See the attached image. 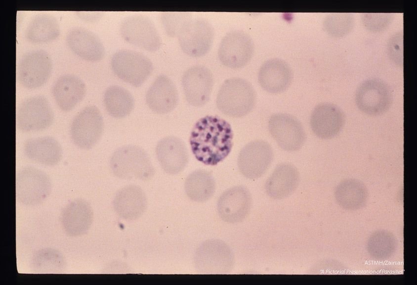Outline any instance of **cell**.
<instances>
[{
	"mask_svg": "<svg viewBox=\"0 0 417 285\" xmlns=\"http://www.w3.org/2000/svg\"><path fill=\"white\" fill-rule=\"evenodd\" d=\"M233 138L228 122L218 116L207 115L195 124L189 141L195 158L207 165L214 166L230 153Z\"/></svg>",
	"mask_w": 417,
	"mask_h": 285,
	"instance_id": "6da1fadb",
	"label": "cell"
},
{
	"mask_svg": "<svg viewBox=\"0 0 417 285\" xmlns=\"http://www.w3.org/2000/svg\"><path fill=\"white\" fill-rule=\"evenodd\" d=\"M256 94L252 85L241 78L224 81L218 92L216 104L224 115L234 118L244 117L253 108Z\"/></svg>",
	"mask_w": 417,
	"mask_h": 285,
	"instance_id": "7a4b0ae2",
	"label": "cell"
},
{
	"mask_svg": "<svg viewBox=\"0 0 417 285\" xmlns=\"http://www.w3.org/2000/svg\"><path fill=\"white\" fill-rule=\"evenodd\" d=\"M110 167L114 175L122 179L147 180L155 173L147 153L135 145L123 146L116 150L111 156Z\"/></svg>",
	"mask_w": 417,
	"mask_h": 285,
	"instance_id": "3957f363",
	"label": "cell"
},
{
	"mask_svg": "<svg viewBox=\"0 0 417 285\" xmlns=\"http://www.w3.org/2000/svg\"><path fill=\"white\" fill-rule=\"evenodd\" d=\"M51 182L43 171L31 166L21 168L16 175L17 199L27 206L43 202L50 194Z\"/></svg>",
	"mask_w": 417,
	"mask_h": 285,
	"instance_id": "277c9868",
	"label": "cell"
},
{
	"mask_svg": "<svg viewBox=\"0 0 417 285\" xmlns=\"http://www.w3.org/2000/svg\"><path fill=\"white\" fill-rule=\"evenodd\" d=\"M111 66L120 79L135 87L141 86L153 69L152 63L147 57L130 49L116 51L111 57Z\"/></svg>",
	"mask_w": 417,
	"mask_h": 285,
	"instance_id": "5b68a950",
	"label": "cell"
},
{
	"mask_svg": "<svg viewBox=\"0 0 417 285\" xmlns=\"http://www.w3.org/2000/svg\"><path fill=\"white\" fill-rule=\"evenodd\" d=\"M390 86L383 80L371 78L363 81L356 89L355 100L358 109L369 115H378L387 111L393 101Z\"/></svg>",
	"mask_w": 417,
	"mask_h": 285,
	"instance_id": "8992f818",
	"label": "cell"
},
{
	"mask_svg": "<svg viewBox=\"0 0 417 285\" xmlns=\"http://www.w3.org/2000/svg\"><path fill=\"white\" fill-rule=\"evenodd\" d=\"M177 36L180 47L186 55L199 57L209 51L214 33L212 25L207 20L190 18L183 25Z\"/></svg>",
	"mask_w": 417,
	"mask_h": 285,
	"instance_id": "52a82bcc",
	"label": "cell"
},
{
	"mask_svg": "<svg viewBox=\"0 0 417 285\" xmlns=\"http://www.w3.org/2000/svg\"><path fill=\"white\" fill-rule=\"evenodd\" d=\"M234 259L231 249L222 241L204 242L195 256L197 270L204 274H227L233 268Z\"/></svg>",
	"mask_w": 417,
	"mask_h": 285,
	"instance_id": "ba28073f",
	"label": "cell"
},
{
	"mask_svg": "<svg viewBox=\"0 0 417 285\" xmlns=\"http://www.w3.org/2000/svg\"><path fill=\"white\" fill-rule=\"evenodd\" d=\"M104 121L98 108L94 105L83 108L73 120L70 129L71 140L80 148L89 149L100 138Z\"/></svg>",
	"mask_w": 417,
	"mask_h": 285,
	"instance_id": "9c48e42d",
	"label": "cell"
},
{
	"mask_svg": "<svg viewBox=\"0 0 417 285\" xmlns=\"http://www.w3.org/2000/svg\"><path fill=\"white\" fill-rule=\"evenodd\" d=\"M16 126L24 132H36L49 127L54 113L47 98L35 95L24 100L16 111Z\"/></svg>",
	"mask_w": 417,
	"mask_h": 285,
	"instance_id": "30bf717a",
	"label": "cell"
},
{
	"mask_svg": "<svg viewBox=\"0 0 417 285\" xmlns=\"http://www.w3.org/2000/svg\"><path fill=\"white\" fill-rule=\"evenodd\" d=\"M52 70L49 54L37 49L25 53L20 59L18 78L20 84L28 89H36L46 83Z\"/></svg>",
	"mask_w": 417,
	"mask_h": 285,
	"instance_id": "8fae6325",
	"label": "cell"
},
{
	"mask_svg": "<svg viewBox=\"0 0 417 285\" xmlns=\"http://www.w3.org/2000/svg\"><path fill=\"white\" fill-rule=\"evenodd\" d=\"M120 31L127 42L146 50H158L161 38L154 23L148 17L138 14L129 16L122 22Z\"/></svg>",
	"mask_w": 417,
	"mask_h": 285,
	"instance_id": "7c38bea8",
	"label": "cell"
},
{
	"mask_svg": "<svg viewBox=\"0 0 417 285\" xmlns=\"http://www.w3.org/2000/svg\"><path fill=\"white\" fill-rule=\"evenodd\" d=\"M268 129L278 145L287 151L299 150L306 140L302 125L295 117L288 113L272 115L268 121Z\"/></svg>",
	"mask_w": 417,
	"mask_h": 285,
	"instance_id": "4fadbf2b",
	"label": "cell"
},
{
	"mask_svg": "<svg viewBox=\"0 0 417 285\" xmlns=\"http://www.w3.org/2000/svg\"><path fill=\"white\" fill-rule=\"evenodd\" d=\"M254 52L251 38L244 31L236 30L227 33L221 40L218 50L220 61L231 69L245 66Z\"/></svg>",
	"mask_w": 417,
	"mask_h": 285,
	"instance_id": "5bb4252c",
	"label": "cell"
},
{
	"mask_svg": "<svg viewBox=\"0 0 417 285\" xmlns=\"http://www.w3.org/2000/svg\"><path fill=\"white\" fill-rule=\"evenodd\" d=\"M273 149L267 142L254 140L245 145L238 155L239 170L246 178L255 180L261 177L271 164Z\"/></svg>",
	"mask_w": 417,
	"mask_h": 285,
	"instance_id": "9a60e30c",
	"label": "cell"
},
{
	"mask_svg": "<svg viewBox=\"0 0 417 285\" xmlns=\"http://www.w3.org/2000/svg\"><path fill=\"white\" fill-rule=\"evenodd\" d=\"M182 84L187 102L194 106H202L209 100L213 86L212 74L202 65H196L184 73Z\"/></svg>",
	"mask_w": 417,
	"mask_h": 285,
	"instance_id": "2e32d148",
	"label": "cell"
},
{
	"mask_svg": "<svg viewBox=\"0 0 417 285\" xmlns=\"http://www.w3.org/2000/svg\"><path fill=\"white\" fill-rule=\"evenodd\" d=\"M251 196L244 186L232 187L220 196L217 204L220 218L231 224L242 221L249 214L251 206Z\"/></svg>",
	"mask_w": 417,
	"mask_h": 285,
	"instance_id": "e0dca14e",
	"label": "cell"
},
{
	"mask_svg": "<svg viewBox=\"0 0 417 285\" xmlns=\"http://www.w3.org/2000/svg\"><path fill=\"white\" fill-rule=\"evenodd\" d=\"M345 124V115L337 105L323 102L314 108L310 119L313 133L322 139H330L336 136Z\"/></svg>",
	"mask_w": 417,
	"mask_h": 285,
	"instance_id": "ac0fdd59",
	"label": "cell"
},
{
	"mask_svg": "<svg viewBox=\"0 0 417 285\" xmlns=\"http://www.w3.org/2000/svg\"><path fill=\"white\" fill-rule=\"evenodd\" d=\"M157 159L163 170L170 175L182 171L189 162L186 145L179 138L168 136L161 139L156 147Z\"/></svg>",
	"mask_w": 417,
	"mask_h": 285,
	"instance_id": "d6986e66",
	"label": "cell"
},
{
	"mask_svg": "<svg viewBox=\"0 0 417 285\" xmlns=\"http://www.w3.org/2000/svg\"><path fill=\"white\" fill-rule=\"evenodd\" d=\"M66 41L70 49L78 56L91 62L99 61L105 54L104 47L93 32L82 27L71 29Z\"/></svg>",
	"mask_w": 417,
	"mask_h": 285,
	"instance_id": "ffe728a7",
	"label": "cell"
},
{
	"mask_svg": "<svg viewBox=\"0 0 417 285\" xmlns=\"http://www.w3.org/2000/svg\"><path fill=\"white\" fill-rule=\"evenodd\" d=\"M178 100L175 85L165 75H160L155 79L146 95L148 107L158 114L170 112L176 107Z\"/></svg>",
	"mask_w": 417,
	"mask_h": 285,
	"instance_id": "44dd1931",
	"label": "cell"
},
{
	"mask_svg": "<svg viewBox=\"0 0 417 285\" xmlns=\"http://www.w3.org/2000/svg\"><path fill=\"white\" fill-rule=\"evenodd\" d=\"M293 75L289 65L282 59L272 58L265 61L258 73L261 87L271 94L285 91L292 82Z\"/></svg>",
	"mask_w": 417,
	"mask_h": 285,
	"instance_id": "7402d4cb",
	"label": "cell"
},
{
	"mask_svg": "<svg viewBox=\"0 0 417 285\" xmlns=\"http://www.w3.org/2000/svg\"><path fill=\"white\" fill-rule=\"evenodd\" d=\"M86 91V86L81 78L68 74L60 76L55 81L51 93L58 107L67 112L83 99Z\"/></svg>",
	"mask_w": 417,
	"mask_h": 285,
	"instance_id": "603a6c76",
	"label": "cell"
},
{
	"mask_svg": "<svg viewBox=\"0 0 417 285\" xmlns=\"http://www.w3.org/2000/svg\"><path fill=\"white\" fill-rule=\"evenodd\" d=\"M299 179V172L293 165L289 163L280 164L266 181V192L274 199L285 198L296 190Z\"/></svg>",
	"mask_w": 417,
	"mask_h": 285,
	"instance_id": "cb8c5ba5",
	"label": "cell"
},
{
	"mask_svg": "<svg viewBox=\"0 0 417 285\" xmlns=\"http://www.w3.org/2000/svg\"><path fill=\"white\" fill-rule=\"evenodd\" d=\"M61 223L66 233L73 237L83 235L90 228L93 212L90 204L83 199L69 202L62 210Z\"/></svg>",
	"mask_w": 417,
	"mask_h": 285,
	"instance_id": "d4e9b609",
	"label": "cell"
},
{
	"mask_svg": "<svg viewBox=\"0 0 417 285\" xmlns=\"http://www.w3.org/2000/svg\"><path fill=\"white\" fill-rule=\"evenodd\" d=\"M113 206L116 213L122 219L136 220L146 210L147 198L145 193L138 186H126L117 193L113 199Z\"/></svg>",
	"mask_w": 417,
	"mask_h": 285,
	"instance_id": "484cf974",
	"label": "cell"
},
{
	"mask_svg": "<svg viewBox=\"0 0 417 285\" xmlns=\"http://www.w3.org/2000/svg\"><path fill=\"white\" fill-rule=\"evenodd\" d=\"M23 150L25 155L29 159L48 166L58 164L62 156L61 145L51 136L26 140L24 142Z\"/></svg>",
	"mask_w": 417,
	"mask_h": 285,
	"instance_id": "4316f807",
	"label": "cell"
},
{
	"mask_svg": "<svg viewBox=\"0 0 417 285\" xmlns=\"http://www.w3.org/2000/svg\"><path fill=\"white\" fill-rule=\"evenodd\" d=\"M60 30L57 19L49 14L41 13L34 16L28 24L25 36L33 43H44L57 39Z\"/></svg>",
	"mask_w": 417,
	"mask_h": 285,
	"instance_id": "83f0119b",
	"label": "cell"
},
{
	"mask_svg": "<svg viewBox=\"0 0 417 285\" xmlns=\"http://www.w3.org/2000/svg\"><path fill=\"white\" fill-rule=\"evenodd\" d=\"M184 189L187 196L192 200L204 202L213 195L215 183L210 172L205 170H197L187 177Z\"/></svg>",
	"mask_w": 417,
	"mask_h": 285,
	"instance_id": "f1b7e54d",
	"label": "cell"
},
{
	"mask_svg": "<svg viewBox=\"0 0 417 285\" xmlns=\"http://www.w3.org/2000/svg\"><path fill=\"white\" fill-rule=\"evenodd\" d=\"M104 104L108 114L116 118H124L134 108V100L130 93L119 86H112L104 95Z\"/></svg>",
	"mask_w": 417,
	"mask_h": 285,
	"instance_id": "f546056e",
	"label": "cell"
},
{
	"mask_svg": "<svg viewBox=\"0 0 417 285\" xmlns=\"http://www.w3.org/2000/svg\"><path fill=\"white\" fill-rule=\"evenodd\" d=\"M34 272L39 273H57L64 270L66 262L59 251L52 248L42 249L36 252L31 262Z\"/></svg>",
	"mask_w": 417,
	"mask_h": 285,
	"instance_id": "4dcf8cb0",
	"label": "cell"
},
{
	"mask_svg": "<svg viewBox=\"0 0 417 285\" xmlns=\"http://www.w3.org/2000/svg\"><path fill=\"white\" fill-rule=\"evenodd\" d=\"M354 20L350 13H333L325 19L323 27L331 36L340 38L349 33L353 28Z\"/></svg>",
	"mask_w": 417,
	"mask_h": 285,
	"instance_id": "1f68e13d",
	"label": "cell"
},
{
	"mask_svg": "<svg viewBox=\"0 0 417 285\" xmlns=\"http://www.w3.org/2000/svg\"><path fill=\"white\" fill-rule=\"evenodd\" d=\"M366 193L364 186L354 179L346 180L341 182L335 190V197L337 200L341 202L351 198L361 199L366 196Z\"/></svg>",
	"mask_w": 417,
	"mask_h": 285,
	"instance_id": "d6a6232c",
	"label": "cell"
},
{
	"mask_svg": "<svg viewBox=\"0 0 417 285\" xmlns=\"http://www.w3.org/2000/svg\"><path fill=\"white\" fill-rule=\"evenodd\" d=\"M160 20L167 34L171 37L177 36L185 22L190 19V13L186 12H164Z\"/></svg>",
	"mask_w": 417,
	"mask_h": 285,
	"instance_id": "836d02e7",
	"label": "cell"
},
{
	"mask_svg": "<svg viewBox=\"0 0 417 285\" xmlns=\"http://www.w3.org/2000/svg\"><path fill=\"white\" fill-rule=\"evenodd\" d=\"M393 16L390 13H365L362 15L363 25L372 32H379L391 23Z\"/></svg>",
	"mask_w": 417,
	"mask_h": 285,
	"instance_id": "e575fe53",
	"label": "cell"
},
{
	"mask_svg": "<svg viewBox=\"0 0 417 285\" xmlns=\"http://www.w3.org/2000/svg\"><path fill=\"white\" fill-rule=\"evenodd\" d=\"M403 32L394 34L389 39L387 45V52L390 59L398 65L403 64Z\"/></svg>",
	"mask_w": 417,
	"mask_h": 285,
	"instance_id": "d590c367",
	"label": "cell"
},
{
	"mask_svg": "<svg viewBox=\"0 0 417 285\" xmlns=\"http://www.w3.org/2000/svg\"><path fill=\"white\" fill-rule=\"evenodd\" d=\"M79 16L86 21H95L98 19L102 15L101 12H84V11L78 12Z\"/></svg>",
	"mask_w": 417,
	"mask_h": 285,
	"instance_id": "8d00e7d4",
	"label": "cell"
}]
</instances>
